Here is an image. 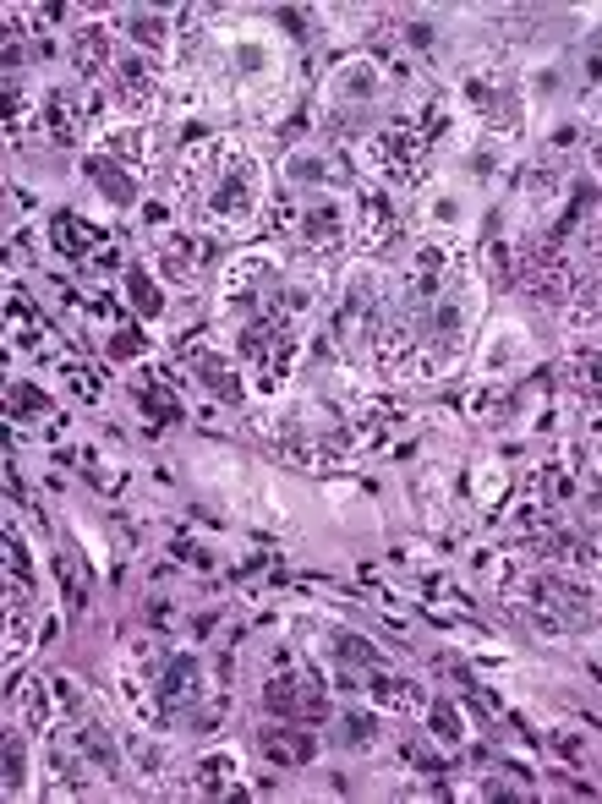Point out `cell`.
I'll use <instances>...</instances> for the list:
<instances>
[{
  "label": "cell",
  "instance_id": "cell-7",
  "mask_svg": "<svg viewBox=\"0 0 602 804\" xmlns=\"http://www.w3.org/2000/svg\"><path fill=\"white\" fill-rule=\"evenodd\" d=\"M198 378H203L225 405H241V383H236V372H230L225 356H208V351H203V356H198Z\"/></svg>",
  "mask_w": 602,
  "mask_h": 804
},
{
  "label": "cell",
  "instance_id": "cell-15",
  "mask_svg": "<svg viewBox=\"0 0 602 804\" xmlns=\"http://www.w3.org/2000/svg\"><path fill=\"white\" fill-rule=\"evenodd\" d=\"M340 657H351V662H362V668H389L384 657H378L367 640H356V635H340Z\"/></svg>",
  "mask_w": 602,
  "mask_h": 804
},
{
  "label": "cell",
  "instance_id": "cell-17",
  "mask_svg": "<svg viewBox=\"0 0 602 804\" xmlns=\"http://www.w3.org/2000/svg\"><path fill=\"white\" fill-rule=\"evenodd\" d=\"M11 400H17V405H11V411H17V416H28V411H33V416H39V411H44V405H50V400H44V394H39V389H11Z\"/></svg>",
  "mask_w": 602,
  "mask_h": 804
},
{
  "label": "cell",
  "instance_id": "cell-3",
  "mask_svg": "<svg viewBox=\"0 0 602 804\" xmlns=\"http://www.w3.org/2000/svg\"><path fill=\"white\" fill-rule=\"evenodd\" d=\"M509 279H515L526 296H537V301H559L564 290H570V268L553 258L548 247H542V252H526V258H515V274H509Z\"/></svg>",
  "mask_w": 602,
  "mask_h": 804
},
{
  "label": "cell",
  "instance_id": "cell-18",
  "mask_svg": "<svg viewBox=\"0 0 602 804\" xmlns=\"http://www.w3.org/2000/svg\"><path fill=\"white\" fill-rule=\"evenodd\" d=\"M132 296L143 301V312H154V307H159V290L148 285V274H132Z\"/></svg>",
  "mask_w": 602,
  "mask_h": 804
},
{
  "label": "cell",
  "instance_id": "cell-2",
  "mask_svg": "<svg viewBox=\"0 0 602 804\" xmlns=\"http://www.w3.org/2000/svg\"><path fill=\"white\" fill-rule=\"evenodd\" d=\"M252 208H258V165H230V176L208 192V219L252 225Z\"/></svg>",
  "mask_w": 602,
  "mask_h": 804
},
{
  "label": "cell",
  "instance_id": "cell-11",
  "mask_svg": "<svg viewBox=\"0 0 602 804\" xmlns=\"http://www.w3.org/2000/svg\"><path fill=\"white\" fill-rule=\"evenodd\" d=\"M44 115H50L55 143H77V115H72V104H66L61 93H50V99H44Z\"/></svg>",
  "mask_w": 602,
  "mask_h": 804
},
{
  "label": "cell",
  "instance_id": "cell-16",
  "mask_svg": "<svg viewBox=\"0 0 602 804\" xmlns=\"http://www.w3.org/2000/svg\"><path fill=\"white\" fill-rule=\"evenodd\" d=\"M575 318H581V323H602V279H597V285H592V290H586V296H581V307H575Z\"/></svg>",
  "mask_w": 602,
  "mask_h": 804
},
{
  "label": "cell",
  "instance_id": "cell-10",
  "mask_svg": "<svg viewBox=\"0 0 602 804\" xmlns=\"http://www.w3.org/2000/svg\"><path fill=\"white\" fill-rule=\"evenodd\" d=\"M362 219H367V241H389V230H395V214H389V203L378 192L362 197Z\"/></svg>",
  "mask_w": 602,
  "mask_h": 804
},
{
  "label": "cell",
  "instance_id": "cell-12",
  "mask_svg": "<svg viewBox=\"0 0 602 804\" xmlns=\"http://www.w3.org/2000/svg\"><path fill=\"white\" fill-rule=\"evenodd\" d=\"M88 230H94V225H83V219H72V214L55 219V241H61L66 252H88V241H94Z\"/></svg>",
  "mask_w": 602,
  "mask_h": 804
},
{
  "label": "cell",
  "instance_id": "cell-13",
  "mask_svg": "<svg viewBox=\"0 0 602 804\" xmlns=\"http://www.w3.org/2000/svg\"><path fill=\"white\" fill-rule=\"evenodd\" d=\"M126 28H132V39L154 44V50H165V44H170V22L165 17H132Z\"/></svg>",
  "mask_w": 602,
  "mask_h": 804
},
{
  "label": "cell",
  "instance_id": "cell-14",
  "mask_svg": "<svg viewBox=\"0 0 602 804\" xmlns=\"http://www.w3.org/2000/svg\"><path fill=\"white\" fill-rule=\"evenodd\" d=\"M137 400H143V411H148V416H165V422H176V416H181V405L170 400L165 389H137Z\"/></svg>",
  "mask_w": 602,
  "mask_h": 804
},
{
  "label": "cell",
  "instance_id": "cell-8",
  "mask_svg": "<svg viewBox=\"0 0 602 804\" xmlns=\"http://www.w3.org/2000/svg\"><path fill=\"white\" fill-rule=\"evenodd\" d=\"M104 61H110V33H104V28H83V33H77V72L99 77Z\"/></svg>",
  "mask_w": 602,
  "mask_h": 804
},
{
  "label": "cell",
  "instance_id": "cell-19",
  "mask_svg": "<svg viewBox=\"0 0 602 804\" xmlns=\"http://www.w3.org/2000/svg\"><path fill=\"white\" fill-rule=\"evenodd\" d=\"M433 728L444 733V739H455V733H460V722L449 717V706H433Z\"/></svg>",
  "mask_w": 602,
  "mask_h": 804
},
{
  "label": "cell",
  "instance_id": "cell-1",
  "mask_svg": "<svg viewBox=\"0 0 602 804\" xmlns=\"http://www.w3.org/2000/svg\"><path fill=\"white\" fill-rule=\"evenodd\" d=\"M263 701H269L274 717H291V722H296V717H301V722H323V717H329V701H323V690L307 679V673L285 668V662H280V673L269 679Z\"/></svg>",
  "mask_w": 602,
  "mask_h": 804
},
{
  "label": "cell",
  "instance_id": "cell-20",
  "mask_svg": "<svg viewBox=\"0 0 602 804\" xmlns=\"http://www.w3.org/2000/svg\"><path fill=\"white\" fill-rule=\"evenodd\" d=\"M110 351H115V356H137V351H143V340H137V334H115Z\"/></svg>",
  "mask_w": 602,
  "mask_h": 804
},
{
  "label": "cell",
  "instance_id": "cell-4",
  "mask_svg": "<svg viewBox=\"0 0 602 804\" xmlns=\"http://www.w3.org/2000/svg\"><path fill=\"white\" fill-rule=\"evenodd\" d=\"M258 750L269 755L274 766H307L312 755H318V744H312V733H291V728H269L258 733Z\"/></svg>",
  "mask_w": 602,
  "mask_h": 804
},
{
  "label": "cell",
  "instance_id": "cell-9",
  "mask_svg": "<svg viewBox=\"0 0 602 804\" xmlns=\"http://www.w3.org/2000/svg\"><path fill=\"white\" fill-rule=\"evenodd\" d=\"M334 241H340V208L334 203L312 208L307 214V247H334Z\"/></svg>",
  "mask_w": 602,
  "mask_h": 804
},
{
  "label": "cell",
  "instance_id": "cell-5",
  "mask_svg": "<svg viewBox=\"0 0 602 804\" xmlns=\"http://www.w3.org/2000/svg\"><path fill=\"white\" fill-rule=\"evenodd\" d=\"M198 258H203V241H192V236H165V247H159V268L170 279H192Z\"/></svg>",
  "mask_w": 602,
  "mask_h": 804
},
{
  "label": "cell",
  "instance_id": "cell-6",
  "mask_svg": "<svg viewBox=\"0 0 602 804\" xmlns=\"http://www.w3.org/2000/svg\"><path fill=\"white\" fill-rule=\"evenodd\" d=\"M88 176L99 181V192L110 197V203H121V208H132V203H137V186H132V176H126V170H115L110 159H88Z\"/></svg>",
  "mask_w": 602,
  "mask_h": 804
}]
</instances>
